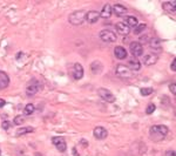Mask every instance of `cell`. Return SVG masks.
<instances>
[{
    "mask_svg": "<svg viewBox=\"0 0 176 156\" xmlns=\"http://www.w3.org/2000/svg\"><path fill=\"white\" fill-rule=\"evenodd\" d=\"M169 133V128L164 124H158V126H153L149 129V136L153 141L155 142H160L168 135Z\"/></svg>",
    "mask_w": 176,
    "mask_h": 156,
    "instance_id": "cell-1",
    "label": "cell"
},
{
    "mask_svg": "<svg viewBox=\"0 0 176 156\" xmlns=\"http://www.w3.org/2000/svg\"><path fill=\"white\" fill-rule=\"evenodd\" d=\"M85 17H86V11H83V10L75 11L69 14L68 21H69L73 26H80V25L85 21Z\"/></svg>",
    "mask_w": 176,
    "mask_h": 156,
    "instance_id": "cell-2",
    "label": "cell"
},
{
    "mask_svg": "<svg viewBox=\"0 0 176 156\" xmlns=\"http://www.w3.org/2000/svg\"><path fill=\"white\" fill-rule=\"evenodd\" d=\"M40 88H41L40 81L36 80V79H32L27 83V86H26V94L28 96H33V95H35L36 93L40 91Z\"/></svg>",
    "mask_w": 176,
    "mask_h": 156,
    "instance_id": "cell-3",
    "label": "cell"
},
{
    "mask_svg": "<svg viewBox=\"0 0 176 156\" xmlns=\"http://www.w3.org/2000/svg\"><path fill=\"white\" fill-rule=\"evenodd\" d=\"M99 38L107 44H113L116 41V34L111 29H102L99 33Z\"/></svg>",
    "mask_w": 176,
    "mask_h": 156,
    "instance_id": "cell-4",
    "label": "cell"
},
{
    "mask_svg": "<svg viewBox=\"0 0 176 156\" xmlns=\"http://www.w3.org/2000/svg\"><path fill=\"white\" fill-rule=\"evenodd\" d=\"M98 94H99V96L102 99V100H105L106 102H109V103L115 102V96H114V94H113L109 89L99 88V89H98Z\"/></svg>",
    "mask_w": 176,
    "mask_h": 156,
    "instance_id": "cell-5",
    "label": "cell"
},
{
    "mask_svg": "<svg viewBox=\"0 0 176 156\" xmlns=\"http://www.w3.org/2000/svg\"><path fill=\"white\" fill-rule=\"evenodd\" d=\"M129 51L134 58H139L143 54V46L141 45L139 41H133L129 45Z\"/></svg>",
    "mask_w": 176,
    "mask_h": 156,
    "instance_id": "cell-6",
    "label": "cell"
},
{
    "mask_svg": "<svg viewBox=\"0 0 176 156\" xmlns=\"http://www.w3.org/2000/svg\"><path fill=\"white\" fill-rule=\"evenodd\" d=\"M52 143L55 145L57 149H58L59 151H61V153L66 151V149H67V143H66V141H65V139L62 136H54L52 139Z\"/></svg>",
    "mask_w": 176,
    "mask_h": 156,
    "instance_id": "cell-7",
    "label": "cell"
},
{
    "mask_svg": "<svg viewBox=\"0 0 176 156\" xmlns=\"http://www.w3.org/2000/svg\"><path fill=\"white\" fill-rule=\"evenodd\" d=\"M116 74L119 76H121V78H130L133 72L129 70L126 65L119 64L116 66Z\"/></svg>",
    "mask_w": 176,
    "mask_h": 156,
    "instance_id": "cell-8",
    "label": "cell"
},
{
    "mask_svg": "<svg viewBox=\"0 0 176 156\" xmlns=\"http://www.w3.org/2000/svg\"><path fill=\"white\" fill-rule=\"evenodd\" d=\"M149 46L154 53L162 52V41L160 38H152V40L149 41Z\"/></svg>",
    "mask_w": 176,
    "mask_h": 156,
    "instance_id": "cell-9",
    "label": "cell"
},
{
    "mask_svg": "<svg viewBox=\"0 0 176 156\" xmlns=\"http://www.w3.org/2000/svg\"><path fill=\"white\" fill-rule=\"evenodd\" d=\"M93 135L96 140H103L108 136V130L103 127H95L93 130Z\"/></svg>",
    "mask_w": 176,
    "mask_h": 156,
    "instance_id": "cell-10",
    "label": "cell"
},
{
    "mask_svg": "<svg viewBox=\"0 0 176 156\" xmlns=\"http://www.w3.org/2000/svg\"><path fill=\"white\" fill-rule=\"evenodd\" d=\"M100 19V13L96 11H88L86 12V17H85V20L89 23H98Z\"/></svg>",
    "mask_w": 176,
    "mask_h": 156,
    "instance_id": "cell-11",
    "label": "cell"
},
{
    "mask_svg": "<svg viewBox=\"0 0 176 156\" xmlns=\"http://www.w3.org/2000/svg\"><path fill=\"white\" fill-rule=\"evenodd\" d=\"M157 55L156 54H154V53H149V54H147L143 57V64L146 65V66H153V65H155L157 62Z\"/></svg>",
    "mask_w": 176,
    "mask_h": 156,
    "instance_id": "cell-12",
    "label": "cell"
},
{
    "mask_svg": "<svg viewBox=\"0 0 176 156\" xmlns=\"http://www.w3.org/2000/svg\"><path fill=\"white\" fill-rule=\"evenodd\" d=\"M115 28H116L117 33L123 35V36H126V35H128L130 33V28L124 23H117L115 25Z\"/></svg>",
    "mask_w": 176,
    "mask_h": 156,
    "instance_id": "cell-13",
    "label": "cell"
},
{
    "mask_svg": "<svg viewBox=\"0 0 176 156\" xmlns=\"http://www.w3.org/2000/svg\"><path fill=\"white\" fill-rule=\"evenodd\" d=\"M114 55L115 58L119 59V60H124L127 58V51L126 48L122 46H116L114 48Z\"/></svg>",
    "mask_w": 176,
    "mask_h": 156,
    "instance_id": "cell-14",
    "label": "cell"
},
{
    "mask_svg": "<svg viewBox=\"0 0 176 156\" xmlns=\"http://www.w3.org/2000/svg\"><path fill=\"white\" fill-rule=\"evenodd\" d=\"M111 11L114 12L115 14H116L117 17H124L126 14H127V12L128 10L124 7L123 5H120V4H116V5H114L111 7Z\"/></svg>",
    "mask_w": 176,
    "mask_h": 156,
    "instance_id": "cell-15",
    "label": "cell"
},
{
    "mask_svg": "<svg viewBox=\"0 0 176 156\" xmlns=\"http://www.w3.org/2000/svg\"><path fill=\"white\" fill-rule=\"evenodd\" d=\"M73 75L75 80H81L83 78V67L80 64H75L73 67Z\"/></svg>",
    "mask_w": 176,
    "mask_h": 156,
    "instance_id": "cell-16",
    "label": "cell"
},
{
    "mask_svg": "<svg viewBox=\"0 0 176 156\" xmlns=\"http://www.w3.org/2000/svg\"><path fill=\"white\" fill-rule=\"evenodd\" d=\"M126 66H127L132 72H133V70H141V62L136 58L130 59V60L128 61V64L126 65Z\"/></svg>",
    "mask_w": 176,
    "mask_h": 156,
    "instance_id": "cell-17",
    "label": "cell"
},
{
    "mask_svg": "<svg viewBox=\"0 0 176 156\" xmlns=\"http://www.w3.org/2000/svg\"><path fill=\"white\" fill-rule=\"evenodd\" d=\"M10 85V78L5 72L0 70V89H4Z\"/></svg>",
    "mask_w": 176,
    "mask_h": 156,
    "instance_id": "cell-18",
    "label": "cell"
},
{
    "mask_svg": "<svg viewBox=\"0 0 176 156\" xmlns=\"http://www.w3.org/2000/svg\"><path fill=\"white\" fill-rule=\"evenodd\" d=\"M124 21H126V25L128 26L129 28H135L137 25H139V20L136 17H133V15H129V17L124 18Z\"/></svg>",
    "mask_w": 176,
    "mask_h": 156,
    "instance_id": "cell-19",
    "label": "cell"
},
{
    "mask_svg": "<svg viewBox=\"0 0 176 156\" xmlns=\"http://www.w3.org/2000/svg\"><path fill=\"white\" fill-rule=\"evenodd\" d=\"M111 6L109 4H106L103 7H102V10H101V13H100V17L105 18V19H109L111 17Z\"/></svg>",
    "mask_w": 176,
    "mask_h": 156,
    "instance_id": "cell-20",
    "label": "cell"
},
{
    "mask_svg": "<svg viewBox=\"0 0 176 156\" xmlns=\"http://www.w3.org/2000/svg\"><path fill=\"white\" fill-rule=\"evenodd\" d=\"M162 7L167 12H170L173 14H175V10H176V1H168V2H163L162 4Z\"/></svg>",
    "mask_w": 176,
    "mask_h": 156,
    "instance_id": "cell-21",
    "label": "cell"
},
{
    "mask_svg": "<svg viewBox=\"0 0 176 156\" xmlns=\"http://www.w3.org/2000/svg\"><path fill=\"white\" fill-rule=\"evenodd\" d=\"M34 132V128L33 127H21L20 129L17 130V136H23V135H26V134H31Z\"/></svg>",
    "mask_w": 176,
    "mask_h": 156,
    "instance_id": "cell-22",
    "label": "cell"
},
{
    "mask_svg": "<svg viewBox=\"0 0 176 156\" xmlns=\"http://www.w3.org/2000/svg\"><path fill=\"white\" fill-rule=\"evenodd\" d=\"M90 70H92L94 74H98V73H100L102 70V65L99 61H94L93 64L90 65Z\"/></svg>",
    "mask_w": 176,
    "mask_h": 156,
    "instance_id": "cell-23",
    "label": "cell"
},
{
    "mask_svg": "<svg viewBox=\"0 0 176 156\" xmlns=\"http://www.w3.org/2000/svg\"><path fill=\"white\" fill-rule=\"evenodd\" d=\"M34 110H35V107H34V104L33 103H28V104H26V107H25V109H23V114L25 115H32L33 113H34Z\"/></svg>",
    "mask_w": 176,
    "mask_h": 156,
    "instance_id": "cell-24",
    "label": "cell"
},
{
    "mask_svg": "<svg viewBox=\"0 0 176 156\" xmlns=\"http://www.w3.org/2000/svg\"><path fill=\"white\" fill-rule=\"evenodd\" d=\"M146 28H147L146 23H140V25H137V26L134 28V33L135 34H141Z\"/></svg>",
    "mask_w": 176,
    "mask_h": 156,
    "instance_id": "cell-25",
    "label": "cell"
},
{
    "mask_svg": "<svg viewBox=\"0 0 176 156\" xmlns=\"http://www.w3.org/2000/svg\"><path fill=\"white\" fill-rule=\"evenodd\" d=\"M140 93L142 96H149L150 94H153V88H142Z\"/></svg>",
    "mask_w": 176,
    "mask_h": 156,
    "instance_id": "cell-26",
    "label": "cell"
},
{
    "mask_svg": "<svg viewBox=\"0 0 176 156\" xmlns=\"http://www.w3.org/2000/svg\"><path fill=\"white\" fill-rule=\"evenodd\" d=\"M13 122H14V124H17V126H20V124H23V122H25V119H23V116L18 115V116H15V117H14Z\"/></svg>",
    "mask_w": 176,
    "mask_h": 156,
    "instance_id": "cell-27",
    "label": "cell"
},
{
    "mask_svg": "<svg viewBox=\"0 0 176 156\" xmlns=\"http://www.w3.org/2000/svg\"><path fill=\"white\" fill-rule=\"evenodd\" d=\"M155 109H156V106L154 103H150L148 107H147V109H146V113L148 114V115H150V114H153L154 112H155Z\"/></svg>",
    "mask_w": 176,
    "mask_h": 156,
    "instance_id": "cell-28",
    "label": "cell"
},
{
    "mask_svg": "<svg viewBox=\"0 0 176 156\" xmlns=\"http://www.w3.org/2000/svg\"><path fill=\"white\" fill-rule=\"evenodd\" d=\"M147 41H148V35H141L140 41H139L141 45H142V44H146Z\"/></svg>",
    "mask_w": 176,
    "mask_h": 156,
    "instance_id": "cell-29",
    "label": "cell"
},
{
    "mask_svg": "<svg viewBox=\"0 0 176 156\" xmlns=\"http://www.w3.org/2000/svg\"><path fill=\"white\" fill-rule=\"evenodd\" d=\"M169 89H170V92H171V94H174V95H175V94H176V86H175V83H170Z\"/></svg>",
    "mask_w": 176,
    "mask_h": 156,
    "instance_id": "cell-30",
    "label": "cell"
},
{
    "mask_svg": "<svg viewBox=\"0 0 176 156\" xmlns=\"http://www.w3.org/2000/svg\"><path fill=\"white\" fill-rule=\"evenodd\" d=\"M166 156H175V150L174 149H169L166 151Z\"/></svg>",
    "mask_w": 176,
    "mask_h": 156,
    "instance_id": "cell-31",
    "label": "cell"
},
{
    "mask_svg": "<svg viewBox=\"0 0 176 156\" xmlns=\"http://www.w3.org/2000/svg\"><path fill=\"white\" fill-rule=\"evenodd\" d=\"M10 126H11V123H10V121H5V122H2V128H4L5 130H7V129L10 128Z\"/></svg>",
    "mask_w": 176,
    "mask_h": 156,
    "instance_id": "cell-32",
    "label": "cell"
},
{
    "mask_svg": "<svg viewBox=\"0 0 176 156\" xmlns=\"http://www.w3.org/2000/svg\"><path fill=\"white\" fill-rule=\"evenodd\" d=\"M170 68H171L173 72H176V60L175 59L173 60V62H171V65H170Z\"/></svg>",
    "mask_w": 176,
    "mask_h": 156,
    "instance_id": "cell-33",
    "label": "cell"
},
{
    "mask_svg": "<svg viewBox=\"0 0 176 156\" xmlns=\"http://www.w3.org/2000/svg\"><path fill=\"white\" fill-rule=\"evenodd\" d=\"M5 104H6V101H5V100H2V99L0 98V108H2V107H4Z\"/></svg>",
    "mask_w": 176,
    "mask_h": 156,
    "instance_id": "cell-34",
    "label": "cell"
},
{
    "mask_svg": "<svg viewBox=\"0 0 176 156\" xmlns=\"http://www.w3.org/2000/svg\"><path fill=\"white\" fill-rule=\"evenodd\" d=\"M81 143L85 145H88V143H86V140H81Z\"/></svg>",
    "mask_w": 176,
    "mask_h": 156,
    "instance_id": "cell-35",
    "label": "cell"
},
{
    "mask_svg": "<svg viewBox=\"0 0 176 156\" xmlns=\"http://www.w3.org/2000/svg\"><path fill=\"white\" fill-rule=\"evenodd\" d=\"M0 156H1V150H0Z\"/></svg>",
    "mask_w": 176,
    "mask_h": 156,
    "instance_id": "cell-36",
    "label": "cell"
}]
</instances>
